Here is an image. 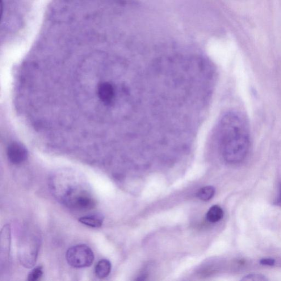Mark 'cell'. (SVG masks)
<instances>
[{"label": "cell", "mask_w": 281, "mask_h": 281, "mask_svg": "<svg viewBox=\"0 0 281 281\" xmlns=\"http://www.w3.org/2000/svg\"><path fill=\"white\" fill-rule=\"evenodd\" d=\"M111 269V263L108 260L104 259L100 260L95 266L96 276L100 279L106 278L110 274Z\"/></svg>", "instance_id": "obj_7"}, {"label": "cell", "mask_w": 281, "mask_h": 281, "mask_svg": "<svg viewBox=\"0 0 281 281\" xmlns=\"http://www.w3.org/2000/svg\"><path fill=\"white\" fill-rule=\"evenodd\" d=\"M267 279L266 278L265 276L261 274H252L247 275L244 277V278L242 279V281H267Z\"/></svg>", "instance_id": "obj_13"}, {"label": "cell", "mask_w": 281, "mask_h": 281, "mask_svg": "<svg viewBox=\"0 0 281 281\" xmlns=\"http://www.w3.org/2000/svg\"><path fill=\"white\" fill-rule=\"evenodd\" d=\"M276 204L281 205V183L280 186L279 196L278 200L276 201Z\"/></svg>", "instance_id": "obj_15"}, {"label": "cell", "mask_w": 281, "mask_h": 281, "mask_svg": "<svg viewBox=\"0 0 281 281\" xmlns=\"http://www.w3.org/2000/svg\"><path fill=\"white\" fill-rule=\"evenodd\" d=\"M7 156L11 163L18 165L27 160L28 152L27 149L22 145L17 142H14L8 146Z\"/></svg>", "instance_id": "obj_5"}, {"label": "cell", "mask_w": 281, "mask_h": 281, "mask_svg": "<svg viewBox=\"0 0 281 281\" xmlns=\"http://www.w3.org/2000/svg\"><path fill=\"white\" fill-rule=\"evenodd\" d=\"M99 99L105 104L110 105L115 98V90L111 83L104 82L100 83L98 90Z\"/></svg>", "instance_id": "obj_6"}, {"label": "cell", "mask_w": 281, "mask_h": 281, "mask_svg": "<svg viewBox=\"0 0 281 281\" xmlns=\"http://www.w3.org/2000/svg\"><path fill=\"white\" fill-rule=\"evenodd\" d=\"M65 199L69 206L81 211H89L96 206L95 199L85 191L70 190L66 192Z\"/></svg>", "instance_id": "obj_3"}, {"label": "cell", "mask_w": 281, "mask_h": 281, "mask_svg": "<svg viewBox=\"0 0 281 281\" xmlns=\"http://www.w3.org/2000/svg\"><path fill=\"white\" fill-rule=\"evenodd\" d=\"M43 267L41 266H36L33 269L28 276L29 281H39L43 276Z\"/></svg>", "instance_id": "obj_12"}, {"label": "cell", "mask_w": 281, "mask_h": 281, "mask_svg": "<svg viewBox=\"0 0 281 281\" xmlns=\"http://www.w3.org/2000/svg\"><path fill=\"white\" fill-rule=\"evenodd\" d=\"M104 217L100 215H94L79 218V221L82 224L91 228H99L103 225Z\"/></svg>", "instance_id": "obj_9"}, {"label": "cell", "mask_w": 281, "mask_h": 281, "mask_svg": "<svg viewBox=\"0 0 281 281\" xmlns=\"http://www.w3.org/2000/svg\"><path fill=\"white\" fill-rule=\"evenodd\" d=\"M219 140L221 152L226 162L238 164L245 160L250 149V132L245 116L229 112L219 124Z\"/></svg>", "instance_id": "obj_1"}, {"label": "cell", "mask_w": 281, "mask_h": 281, "mask_svg": "<svg viewBox=\"0 0 281 281\" xmlns=\"http://www.w3.org/2000/svg\"><path fill=\"white\" fill-rule=\"evenodd\" d=\"M36 239L29 238V242L24 243L22 245L20 253V261L23 265L27 268H31L35 265L38 253L39 245Z\"/></svg>", "instance_id": "obj_4"}, {"label": "cell", "mask_w": 281, "mask_h": 281, "mask_svg": "<svg viewBox=\"0 0 281 281\" xmlns=\"http://www.w3.org/2000/svg\"><path fill=\"white\" fill-rule=\"evenodd\" d=\"M93 251L85 245L71 247L66 251V259L69 265L75 268L90 267L94 261Z\"/></svg>", "instance_id": "obj_2"}, {"label": "cell", "mask_w": 281, "mask_h": 281, "mask_svg": "<svg viewBox=\"0 0 281 281\" xmlns=\"http://www.w3.org/2000/svg\"><path fill=\"white\" fill-rule=\"evenodd\" d=\"M260 263L264 265L272 266L274 265L275 261L274 259L264 258L262 259L261 261H260Z\"/></svg>", "instance_id": "obj_14"}, {"label": "cell", "mask_w": 281, "mask_h": 281, "mask_svg": "<svg viewBox=\"0 0 281 281\" xmlns=\"http://www.w3.org/2000/svg\"><path fill=\"white\" fill-rule=\"evenodd\" d=\"M11 244V227L6 225L2 230L1 240V252L4 250L5 258L9 257Z\"/></svg>", "instance_id": "obj_8"}, {"label": "cell", "mask_w": 281, "mask_h": 281, "mask_svg": "<svg viewBox=\"0 0 281 281\" xmlns=\"http://www.w3.org/2000/svg\"><path fill=\"white\" fill-rule=\"evenodd\" d=\"M224 216V211L219 205H213L207 214V220L212 223L219 221Z\"/></svg>", "instance_id": "obj_10"}, {"label": "cell", "mask_w": 281, "mask_h": 281, "mask_svg": "<svg viewBox=\"0 0 281 281\" xmlns=\"http://www.w3.org/2000/svg\"><path fill=\"white\" fill-rule=\"evenodd\" d=\"M215 188L211 186H208L204 187L197 192V197L200 200L203 201H208L211 199L214 196H215Z\"/></svg>", "instance_id": "obj_11"}]
</instances>
